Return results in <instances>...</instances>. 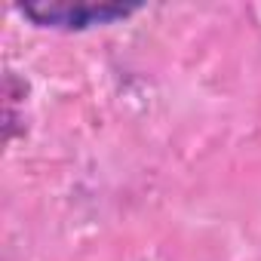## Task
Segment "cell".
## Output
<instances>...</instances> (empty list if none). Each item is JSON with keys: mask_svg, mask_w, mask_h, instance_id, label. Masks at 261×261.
<instances>
[{"mask_svg": "<svg viewBox=\"0 0 261 261\" xmlns=\"http://www.w3.org/2000/svg\"><path fill=\"white\" fill-rule=\"evenodd\" d=\"M142 4H120V0H31L22 4L19 13L37 25V28H56V31H89L105 28L114 22H123L133 13H139Z\"/></svg>", "mask_w": 261, "mask_h": 261, "instance_id": "6da1fadb", "label": "cell"}]
</instances>
